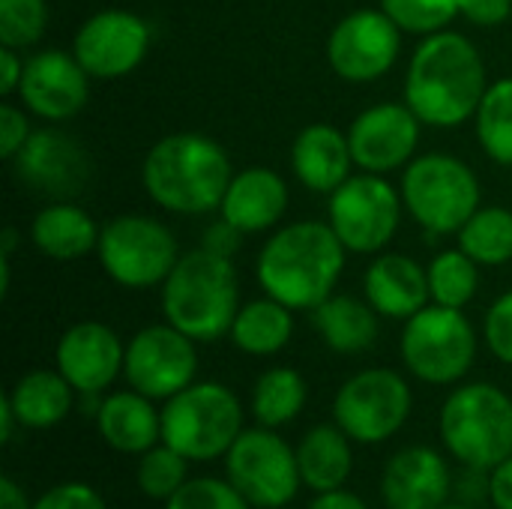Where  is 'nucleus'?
Wrapping results in <instances>:
<instances>
[{"label": "nucleus", "mask_w": 512, "mask_h": 509, "mask_svg": "<svg viewBox=\"0 0 512 509\" xmlns=\"http://www.w3.org/2000/svg\"><path fill=\"white\" fill-rule=\"evenodd\" d=\"M489 72L480 48L456 30L423 36L408 60L405 102L432 129H459L474 120L486 90Z\"/></svg>", "instance_id": "1"}, {"label": "nucleus", "mask_w": 512, "mask_h": 509, "mask_svg": "<svg viewBox=\"0 0 512 509\" xmlns=\"http://www.w3.org/2000/svg\"><path fill=\"white\" fill-rule=\"evenodd\" d=\"M345 258L348 249L330 222L300 219L267 237L255 261V279L267 297L294 312H312L336 294L345 273Z\"/></svg>", "instance_id": "2"}, {"label": "nucleus", "mask_w": 512, "mask_h": 509, "mask_svg": "<svg viewBox=\"0 0 512 509\" xmlns=\"http://www.w3.org/2000/svg\"><path fill=\"white\" fill-rule=\"evenodd\" d=\"M231 177V156L216 138L201 132H171L159 138L141 165L144 192L174 216L216 213Z\"/></svg>", "instance_id": "3"}, {"label": "nucleus", "mask_w": 512, "mask_h": 509, "mask_svg": "<svg viewBox=\"0 0 512 509\" xmlns=\"http://www.w3.org/2000/svg\"><path fill=\"white\" fill-rule=\"evenodd\" d=\"M159 303L165 321L198 345L228 336L243 306L234 258L213 255L204 246L180 255L159 288Z\"/></svg>", "instance_id": "4"}, {"label": "nucleus", "mask_w": 512, "mask_h": 509, "mask_svg": "<svg viewBox=\"0 0 512 509\" xmlns=\"http://www.w3.org/2000/svg\"><path fill=\"white\" fill-rule=\"evenodd\" d=\"M438 435L462 468L489 474L512 456V396L489 381L456 384L441 405Z\"/></svg>", "instance_id": "5"}, {"label": "nucleus", "mask_w": 512, "mask_h": 509, "mask_svg": "<svg viewBox=\"0 0 512 509\" xmlns=\"http://www.w3.org/2000/svg\"><path fill=\"white\" fill-rule=\"evenodd\" d=\"M402 201L408 216L429 237L459 234L483 207V189L474 168L450 153H423L402 171Z\"/></svg>", "instance_id": "6"}, {"label": "nucleus", "mask_w": 512, "mask_h": 509, "mask_svg": "<svg viewBox=\"0 0 512 509\" xmlns=\"http://www.w3.org/2000/svg\"><path fill=\"white\" fill-rule=\"evenodd\" d=\"M237 393L219 381H195L162 405V441L192 465L225 459L246 429Z\"/></svg>", "instance_id": "7"}, {"label": "nucleus", "mask_w": 512, "mask_h": 509, "mask_svg": "<svg viewBox=\"0 0 512 509\" xmlns=\"http://www.w3.org/2000/svg\"><path fill=\"white\" fill-rule=\"evenodd\" d=\"M477 348L480 339L465 309L438 303H429L408 318L399 339V354L408 375L432 387H453L465 381L477 363Z\"/></svg>", "instance_id": "8"}, {"label": "nucleus", "mask_w": 512, "mask_h": 509, "mask_svg": "<svg viewBox=\"0 0 512 509\" xmlns=\"http://www.w3.org/2000/svg\"><path fill=\"white\" fill-rule=\"evenodd\" d=\"M96 258L114 285L144 291L162 288L180 261V246L162 219L147 213H123L102 225Z\"/></svg>", "instance_id": "9"}, {"label": "nucleus", "mask_w": 512, "mask_h": 509, "mask_svg": "<svg viewBox=\"0 0 512 509\" xmlns=\"http://www.w3.org/2000/svg\"><path fill=\"white\" fill-rule=\"evenodd\" d=\"M414 411V393L396 369L372 366L351 375L333 399V423L363 447L396 438Z\"/></svg>", "instance_id": "10"}, {"label": "nucleus", "mask_w": 512, "mask_h": 509, "mask_svg": "<svg viewBox=\"0 0 512 509\" xmlns=\"http://www.w3.org/2000/svg\"><path fill=\"white\" fill-rule=\"evenodd\" d=\"M402 192L384 174H351L327 201V222L354 255H381L402 222Z\"/></svg>", "instance_id": "11"}, {"label": "nucleus", "mask_w": 512, "mask_h": 509, "mask_svg": "<svg viewBox=\"0 0 512 509\" xmlns=\"http://www.w3.org/2000/svg\"><path fill=\"white\" fill-rule=\"evenodd\" d=\"M222 462L225 477L255 509L288 507L303 489L297 450L279 435V429H243Z\"/></svg>", "instance_id": "12"}, {"label": "nucleus", "mask_w": 512, "mask_h": 509, "mask_svg": "<svg viewBox=\"0 0 512 509\" xmlns=\"http://www.w3.org/2000/svg\"><path fill=\"white\" fill-rule=\"evenodd\" d=\"M327 63L348 84L384 78L402 54V27L378 6L348 12L327 36Z\"/></svg>", "instance_id": "13"}, {"label": "nucleus", "mask_w": 512, "mask_h": 509, "mask_svg": "<svg viewBox=\"0 0 512 509\" xmlns=\"http://www.w3.org/2000/svg\"><path fill=\"white\" fill-rule=\"evenodd\" d=\"M195 339L180 333L177 327L150 324L138 330L126 342L123 378L132 390L150 396L153 402H168L198 375V351Z\"/></svg>", "instance_id": "14"}, {"label": "nucleus", "mask_w": 512, "mask_h": 509, "mask_svg": "<svg viewBox=\"0 0 512 509\" xmlns=\"http://www.w3.org/2000/svg\"><path fill=\"white\" fill-rule=\"evenodd\" d=\"M9 165L24 189L48 201H72L78 192H84L93 174L87 147L57 126L33 129V135L12 156Z\"/></svg>", "instance_id": "15"}, {"label": "nucleus", "mask_w": 512, "mask_h": 509, "mask_svg": "<svg viewBox=\"0 0 512 509\" xmlns=\"http://www.w3.org/2000/svg\"><path fill=\"white\" fill-rule=\"evenodd\" d=\"M153 42L150 24L129 9L93 12L72 39V54L93 81H117L132 75Z\"/></svg>", "instance_id": "16"}, {"label": "nucleus", "mask_w": 512, "mask_h": 509, "mask_svg": "<svg viewBox=\"0 0 512 509\" xmlns=\"http://www.w3.org/2000/svg\"><path fill=\"white\" fill-rule=\"evenodd\" d=\"M90 81L93 78L72 51L39 48L24 57L18 99L33 117L45 123H66L87 105Z\"/></svg>", "instance_id": "17"}, {"label": "nucleus", "mask_w": 512, "mask_h": 509, "mask_svg": "<svg viewBox=\"0 0 512 509\" xmlns=\"http://www.w3.org/2000/svg\"><path fill=\"white\" fill-rule=\"evenodd\" d=\"M420 126L423 123L408 102H378L363 108L348 129L354 165L369 174L405 171L420 147Z\"/></svg>", "instance_id": "18"}, {"label": "nucleus", "mask_w": 512, "mask_h": 509, "mask_svg": "<svg viewBox=\"0 0 512 509\" xmlns=\"http://www.w3.org/2000/svg\"><path fill=\"white\" fill-rule=\"evenodd\" d=\"M54 363L78 396H102L123 375L126 345L108 324L78 321L57 339Z\"/></svg>", "instance_id": "19"}, {"label": "nucleus", "mask_w": 512, "mask_h": 509, "mask_svg": "<svg viewBox=\"0 0 512 509\" xmlns=\"http://www.w3.org/2000/svg\"><path fill=\"white\" fill-rule=\"evenodd\" d=\"M450 492V462L426 444L393 453L381 471V501L387 509H438L450 501Z\"/></svg>", "instance_id": "20"}, {"label": "nucleus", "mask_w": 512, "mask_h": 509, "mask_svg": "<svg viewBox=\"0 0 512 509\" xmlns=\"http://www.w3.org/2000/svg\"><path fill=\"white\" fill-rule=\"evenodd\" d=\"M288 201V183L279 171L267 165H249L243 171H234L219 216L243 234H264L285 219Z\"/></svg>", "instance_id": "21"}, {"label": "nucleus", "mask_w": 512, "mask_h": 509, "mask_svg": "<svg viewBox=\"0 0 512 509\" xmlns=\"http://www.w3.org/2000/svg\"><path fill=\"white\" fill-rule=\"evenodd\" d=\"M363 291L372 309L390 321H408L432 303L426 267L402 252H381L363 276Z\"/></svg>", "instance_id": "22"}, {"label": "nucleus", "mask_w": 512, "mask_h": 509, "mask_svg": "<svg viewBox=\"0 0 512 509\" xmlns=\"http://www.w3.org/2000/svg\"><path fill=\"white\" fill-rule=\"evenodd\" d=\"M354 153L348 132L333 123H309L291 144V171L309 192L333 195L354 174Z\"/></svg>", "instance_id": "23"}, {"label": "nucleus", "mask_w": 512, "mask_h": 509, "mask_svg": "<svg viewBox=\"0 0 512 509\" xmlns=\"http://www.w3.org/2000/svg\"><path fill=\"white\" fill-rule=\"evenodd\" d=\"M93 417L102 441L120 456H141L162 444V411L150 396L132 387L108 393L96 405Z\"/></svg>", "instance_id": "24"}, {"label": "nucleus", "mask_w": 512, "mask_h": 509, "mask_svg": "<svg viewBox=\"0 0 512 509\" xmlns=\"http://www.w3.org/2000/svg\"><path fill=\"white\" fill-rule=\"evenodd\" d=\"M102 225L75 201H48L30 222V243L51 261H78L96 252Z\"/></svg>", "instance_id": "25"}, {"label": "nucleus", "mask_w": 512, "mask_h": 509, "mask_svg": "<svg viewBox=\"0 0 512 509\" xmlns=\"http://www.w3.org/2000/svg\"><path fill=\"white\" fill-rule=\"evenodd\" d=\"M75 387L57 369H30L6 393L18 426L30 432H45L60 426L75 405Z\"/></svg>", "instance_id": "26"}, {"label": "nucleus", "mask_w": 512, "mask_h": 509, "mask_svg": "<svg viewBox=\"0 0 512 509\" xmlns=\"http://www.w3.org/2000/svg\"><path fill=\"white\" fill-rule=\"evenodd\" d=\"M378 312L369 300H357L351 294H330L321 306L312 309V324L321 342L345 357L366 354L378 342Z\"/></svg>", "instance_id": "27"}, {"label": "nucleus", "mask_w": 512, "mask_h": 509, "mask_svg": "<svg viewBox=\"0 0 512 509\" xmlns=\"http://www.w3.org/2000/svg\"><path fill=\"white\" fill-rule=\"evenodd\" d=\"M294 450L303 486L315 495L342 489L354 471V441L336 423L312 426Z\"/></svg>", "instance_id": "28"}, {"label": "nucleus", "mask_w": 512, "mask_h": 509, "mask_svg": "<svg viewBox=\"0 0 512 509\" xmlns=\"http://www.w3.org/2000/svg\"><path fill=\"white\" fill-rule=\"evenodd\" d=\"M294 336V309L273 297H258L240 306L228 339L237 351L249 357H273L282 348H288Z\"/></svg>", "instance_id": "29"}, {"label": "nucleus", "mask_w": 512, "mask_h": 509, "mask_svg": "<svg viewBox=\"0 0 512 509\" xmlns=\"http://www.w3.org/2000/svg\"><path fill=\"white\" fill-rule=\"evenodd\" d=\"M306 399H309L306 378L291 366H273L264 375H258L249 396V411L255 426L282 429L303 414Z\"/></svg>", "instance_id": "30"}, {"label": "nucleus", "mask_w": 512, "mask_h": 509, "mask_svg": "<svg viewBox=\"0 0 512 509\" xmlns=\"http://www.w3.org/2000/svg\"><path fill=\"white\" fill-rule=\"evenodd\" d=\"M456 237L480 267H504L512 261V210L480 207Z\"/></svg>", "instance_id": "31"}, {"label": "nucleus", "mask_w": 512, "mask_h": 509, "mask_svg": "<svg viewBox=\"0 0 512 509\" xmlns=\"http://www.w3.org/2000/svg\"><path fill=\"white\" fill-rule=\"evenodd\" d=\"M474 132L492 162L512 168V75L489 84L474 114Z\"/></svg>", "instance_id": "32"}, {"label": "nucleus", "mask_w": 512, "mask_h": 509, "mask_svg": "<svg viewBox=\"0 0 512 509\" xmlns=\"http://www.w3.org/2000/svg\"><path fill=\"white\" fill-rule=\"evenodd\" d=\"M429 294L432 303L465 309L480 291V264L462 249H444L429 264Z\"/></svg>", "instance_id": "33"}, {"label": "nucleus", "mask_w": 512, "mask_h": 509, "mask_svg": "<svg viewBox=\"0 0 512 509\" xmlns=\"http://www.w3.org/2000/svg\"><path fill=\"white\" fill-rule=\"evenodd\" d=\"M189 459L183 453H177L174 447H168L165 441L150 447L147 453L138 456V468H135V486L144 498L150 501H171L189 480Z\"/></svg>", "instance_id": "34"}, {"label": "nucleus", "mask_w": 512, "mask_h": 509, "mask_svg": "<svg viewBox=\"0 0 512 509\" xmlns=\"http://www.w3.org/2000/svg\"><path fill=\"white\" fill-rule=\"evenodd\" d=\"M381 9L411 36L447 30L462 15V0H378Z\"/></svg>", "instance_id": "35"}, {"label": "nucleus", "mask_w": 512, "mask_h": 509, "mask_svg": "<svg viewBox=\"0 0 512 509\" xmlns=\"http://www.w3.org/2000/svg\"><path fill=\"white\" fill-rule=\"evenodd\" d=\"M48 0H0V45L27 51L48 30Z\"/></svg>", "instance_id": "36"}, {"label": "nucleus", "mask_w": 512, "mask_h": 509, "mask_svg": "<svg viewBox=\"0 0 512 509\" xmlns=\"http://www.w3.org/2000/svg\"><path fill=\"white\" fill-rule=\"evenodd\" d=\"M165 509H255L225 477H189Z\"/></svg>", "instance_id": "37"}, {"label": "nucleus", "mask_w": 512, "mask_h": 509, "mask_svg": "<svg viewBox=\"0 0 512 509\" xmlns=\"http://www.w3.org/2000/svg\"><path fill=\"white\" fill-rule=\"evenodd\" d=\"M483 339H486V348L492 351V357L512 366V291L501 294L489 306V312L483 318Z\"/></svg>", "instance_id": "38"}, {"label": "nucleus", "mask_w": 512, "mask_h": 509, "mask_svg": "<svg viewBox=\"0 0 512 509\" xmlns=\"http://www.w3.org/2000/svg\"><path fill=\"white\" fill-rule=\"evenodd\" d=\"M33 509H108V504L93 486L69 480V483H57L45 495H39L33 501Z\"/></svg>", "instance_id": "39"}, {"label": "nucleus", "mask_w": 512, "mask_h": 509, "mask_svg": "<svg viewBox=\"0 0 512 509\" xmlns=\"http://www.w3.org/2000/svg\"><path fill=\"white\" fill-rule=\"evenodd\" d=\"M30 111L21 105H12V102H3L0 105V159L3 162H12V156L27 144V138L33 135V126H30Z\"/></svg>", "instance_id": "40"}, {"label": "nucleus", "mask_w": 512, "mask_h": 509, "mask_svg": "<svg viewBox=\"0 0 512 509\" xmlns=\"http://www.w3.org/2000/svg\"><path fill=\"white\" fill-rule=\"evenodd\" d=\"M240 243H243V231L240 228H234L228 219H216V222H210L207 228H204V234H201V246L207 249V252H213V255H222V258H234V252L240 249Z\"/></svg>", "instance_id": "41"}, {"label": "nucleus", "mask_w": 512, "mask_h": 509, "mask_svg": "<svg viewBox=\"0 0 512 509\" xmlns=\"http://www.w3.org/2000/svg\"><path fill=\"white\" fill-rule=\"evenodd\" d=\"M510 15L512 0H462V18L477 27H501Z\"/></svg>", "instance_id": "42"}, {"label": "nucleus", "mask_w": 512, "mask_h": 509, "mask_svg": "<svg viewBox=\"0 0 512 509\" xmlns=\"http://www.w3.org/2000/svg\"><path fill=\"white\" fill-rule=\"evenodd\" d=\"M486 492L495 509H512V456L489 471Z\"/></svg>", "instance_id": "43"}, {"label": "nucleus", "mask_w": 512, "mask_h": 509, "mask_svg": "<svg viewBox=\"0 0 512 509\" xmlns=\"http://www.w3.org/2000/svg\"><path fill=\"white\" fill-rule=\"evenodd\" d=\"M21 75H24V54L15 51V48L0 45V93H3L6 99L18 93Z\"/></svg>", "instance_id": "44"}, {"label": "nucleus", "mask_w": 512, "mask_h": 509, "mask_svg": "<svg viewBox=\"0 0 512 509\" xmlns=\"http://www.w3.org/2000/svg\"><path fill=\"white\" fill-rule=\"evenodd\" d=\"M306 509H369L360 495H354L351 489H333V492H321L312 498V504Z\"/></svg>", "instance_id": "45"}, {"label": "nucleus", "mask_w": 512, "mask_h": 509, "mask_svg": "<svg viewBox=\"0 0 512 509\" xmlns=\"http://www.w3.org/2000/svg\"><path fill=\"white\" fill-rule=\"evenodd\" d=\"M0 509H33L27 492L12 477H3L0 480Z\"/></svg>", "instance_id": "46"}, {"label": "nucleus", "mask_w": 512, "mask_h": 509, "mask_svg": "<svg viewBox=\"0 0 512 509\" xmlns=\"http://www.w3.org/2000/svg\"><path fill=\"white\" fill-rule=\"evenodd\" d=\"M15 429H21V426H18V417H15V411H12V405H9V399H6V393H3V396H0V441L9 444Z\"/></svg>", "instance_id": "47"}, {"label": "nucleus", "mask_w": 512, "mask_h": 509, "mask_svg": "<svg viewBox=\"0 0 512 509\" xmlns=\"http://www.w3.org/2000/svg\"><path fill=\"white\" fill-rule=\"evenodd\" d=\"M18 231L15 228H3L0 231V255H6V258H12V252L18 249Z\"/></svg>", "instance_id": "48"}, {"label": "nucleus", "mask_w": 512, "mask_h": 509, "mask_svg": "<svg viewBox=\"0 0 512 509\" xmlns=\"http://www.w3.org/2000/svg\"><path fill=\"white\" fill-rule=\"evenodd\" d=\"M438 509H474V507H468V504H444V507H438Z\"/></svg>", "instance_id": "49"}, {"label": "nucleus", "mask_w": 512, "mask_h": 509, "mask_svg": "<svg viewBox=\"0 0 512 509\" xmlns=\"http://www.w3.org/2000/svg\"><path fill=\"white\" fill-rule=\"evenodd\" d=\"M279 509H288V507H279Z\"/></svg>", "instance_id": "50"}]
</instances>
